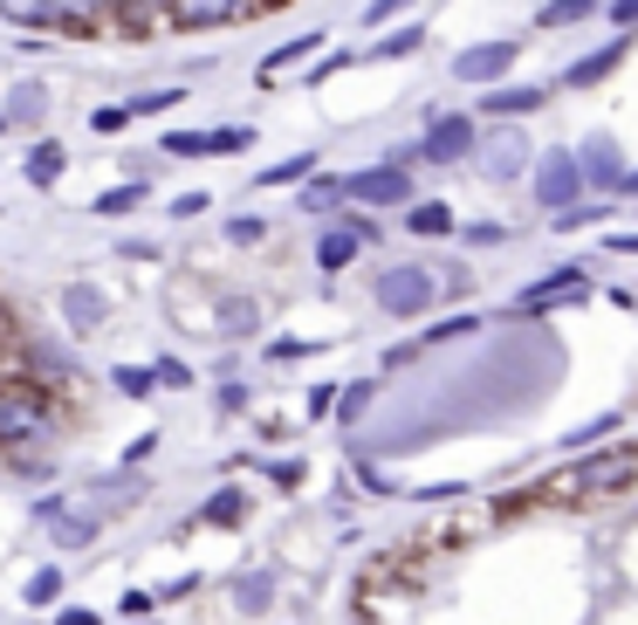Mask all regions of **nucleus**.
Returning <instances> with one entry per match:
<instances>
[{
	"mask_svg": "<svg viewBox=\"0 0 638 625\" xmlns=\"http://www.w3.org/2000/svg\"><path fill=\"white\" fill-rule=\"evenodd\" d=\"M412 8V0H371V8H365V21L378 28V21H391V14H406Z\"/></svg>",
	"mask_w": 638,
	"mask_h": 625,
	"instance_id": "obj_38",
	"label": "nucleus"
},
{
	"mask_svg": "<svg viewBox=\"0 0 638 625\" xmlns=\"http://www.w3.org/2000/svg\"><path fill=\"white\" fill-rule=\"evenodd\" d=\"M577 192H584L577 151H542V166H536V200H542V207H570Z\"/></svg>",
	"mask_w": 638,
	"mask_h": 625,
	"instance_id": "obj_7",
	"label": "nucleus"
},
{
	"mask_svg": "<svg viewBox=\"0 0 638 625\" xmlns=\"http://www.w3.org/2000/svg\"><path fill=\"white\" fill-rule=\"evenodd\" d=\"M625 56H631V28L618 34V42H605V49H597V56L570 62V83H577V90H590V83H605V76H611V69H618Z\"/></svg>",
	"mask_w": 638,
	"mask_h": 625,
	"instance_id": "obj_12",
	"label": "nucleus"
},
{
	"mask_svg": "<svg viewBox=\"0 0 638 625\" xmlns=\"http://www.w3.org/2000/svg\"><path fill=\"white\" fill-rule=\"evenodd\" d=\"M0 21H14V28H56V0H0Z\"/></svg>",
	"mask_w": 638,
	"mask_h": 625,
	"instance_id": "obj_18",
	"label": "nucleus"
},
{
	"mask_svg": "<svg viewBox=\"0 0 638 625\" xmlns=\"http://www.w3.org/2000/svg\"><path fill=\"white\" fill-rule=\"evenodd\" d=\"M365 241H371V227H365V220H357V227H330L323 241H316V261H323L330 276H337V268H350V255L365 248Z\"/></svg>",
	"mask_w": 638,
	"mask_h": 625,
	"instance_id": "obj_13",
	"label": "nucleus"
},
{
	"mask_svg": "<svg viewBox=\"0 0 638 625\" xmlns=\"http://www.w3.org/2000/svg\"><path fill=\"white\" fill-rule=\"evenodd\" d=\"M631 482H638V454L618 447V454L577 460L556 488H542V502H605V495H618V488H631Z\"/></svg>",
	"mask_w": 638,
	"mask_h": 625,
	"instance_id": "obj_1",
	"label": "nucleus"
},
{
	"mask_svg": "<svg viewBox=\"0 0 638 625\" xmlns=\"http://www.w3.org/2000/svg\"><path fill=\"white\" fill-rule=\"evenodd\" d=\"M611 21L618 28H638V0H611Z\"/></svg>",
	"mask_w": 638,
	"mask_h": 625,
	"instance_id": "obj_41",
	"label": "nucleus"
},
{
	"mask_svg": "<svg viewBox=\"0 0 638 625\" xmlns=\"http://www.w3.org/2000/svg\"><path fill=\"white\" fill-rule=\"evenodd\" d=\"M330 42V34H296V42H282V49H275L268 62H261V83H275V76H282V69H296V62H309L316 49H323Z\"/></svg>",
	"mask_w": 638,
	"mask_h": 625,
	"instance_id": "obj_15",
	"label": "nucleus"
},
{
	"mask_svg": "<svg viewBox=\"0 0 638 625\" xmlns=\"http://www.w3.org/2000/svg\"><path fill=\"white\" fill-rule=\"evenodd\" d=\"M584 296H590V282L570 268V276H549V282H536V289L515 296V317H542V309H564V302H584Z\"/></svg>",
	"mask_w": 638,
	"mask_h": 625,
	"instance_id": "obj_10",
	"label": "nucleus"
},
{
	"mask_svg": "<svg viewBox=\"0 0 638 625\" xmlns=\"http://www.w3.org/2000/svg\"><path fill=\"white\" fill-rule=\"evenodd\" d=\"M166 159H213V131H166Z\"/></svg>",
	"mask_w": 638,
	"mask_h": 625,
	"instance_id": "obj_21",
	"label": "nucleus"
},
{
	"mask_svg": "<svg viewBox=\"0 0 638 625\" xmlns=\"http://www.w3.org/2000/svg\"><path fill=\"white\" fill-rule=\"evenodd\" d=\"M241 612H268V577H241Z\"/></svg>",
	"mask_w": 638,
	"mask_h": 625,
	"instance_id": "obj_33",
	"label": "nucleus"
},
{
	"mask_svg": "<svg viewBox=\"0 0 638 625\" xmlns=\"http://www.w3.org/2000/svg\"><path fill=\"white\" fill-rule=\"evenodd\" d=\"M62 166H69V151H62L56 138H42V145L28 151V166H21V172H28V186H56V179H62Z\"/></svg>",
	"mask_w": 638,
	"mask_h": 625,
	"instance_id": "obj_16",
	"label": "nucleus"
},
{
	"mask_svg": "<svg viewBox=\"0 0 638 625\" xmlns=\"http://www.w3.org/2000/svg\"><path fill=\"white\" fill-rule=\"evenodd\" d=\"M481 110H488V117H515V110L529 117V110H542V90H536V83H522V90L508 83V90H495V97H488Z\"/></svg>",
	"mask_w": 638,
	"mask_h": 625,
	"instance_id": "obj_19",
	"label": "nucleus"
},
{
	"mask_svg": "<svg viewBox=\"0 0 638 625\" xmlns=\"http://www.w3.org/2000/svg\"><path fill=\"white\" fill-rule=\"evenodd\" d=\"M62 598V571H34L28 577V605H56Z\"/></svg>",
	"mask_w": 638,
	"mask_h": 625,
	"instance_id": "obj_29",
	"label": "nucleus"
},
{
	"mask_svg": "<svg viewBox=\"0 0 638 625\" xmlns=\"http://www.w3.org/2000/svg\"><path fill=\"white\" fill-rule=\"evenodd\" d=\"M577 166H584V179H597V186H625V166H618V151H611V138H590Z\"/></svg>",
	"mask_w": 638,
	"mask_h": 625,
	"instance_id": "obj_14",
	"label": "nucleus"
},
{
	"mask_svg": "<svg viewBox=\"0 0 638 625\" xmlns=\"http://www.w3.org/2000/svg\"><path fill=\"white\" fill-rule=\"evenodd\" d=\"M268 0H166V21L186 28V34H207V28H233V21H248L261 14Z\"/></svg>",
	"mask_w": 638,
	"mask_h": 625,
	"instance_id": "obj_2",
	"label": "nucleus"
},
{
	"mask_svg": "<svg viewBox=\"0 0 638 625\" xmlns=\"http://www.w3.org/2000/svg\"><path fill=\"white\" fill-rule=\"evenodd\" d=\"M42 117H49V90L42 83H21L8 97V125H42Z\"/></svg>",
	"mask_w": 638,
	"mask_h": 625,
	"instance_id": "obj_17",
	"label": "nucleus"
},
{
	"mask_svg": "<svg viewBox=\"0 0 638 625\" xmlns=\"http://www.w3.org/2000/svg\"><path fill=\"white\" fill-rule=\"evenodd\" d=\"M406 227L426 234V241H440V234H453V214H447L440 200H426V207H406Z\"/></svg>",
	"mask_w": 638,
	"mask_h": 625,
	"instance_id": "obj_20",
	"label": "nucleus"
},
{
	"mask_svg": "<svg viewBox=\"0 0 638 625\" xmlns=\"http://www.w3.org/2000/svg\"><path fill=\"white\" fill-rule=\"evenodd\" d=\"M365 406H371V385H350V393H343V419H357Z\"/></svg>",
	"mask_w": 638,
	"mask_h": 625,
	"instance_id": "obj_40",
	"label": "nucleus"
},
{
	"mask_svg": "<svg viewBox=\"0 0 638 625\" xmlns=\"http://www.w3.org/2000/svg\"><path fill=\"white\" fill-rule=\"evenodd\" d=\"M343 200H357V207H406L412 179H406V166H371V172L343 179Z\"/></svg>",
	"mask_w": 638,
	"mask_h": 625,
	"instance_id": "obj_4",
	"label": "nucleus"
},
{
	"mask_svg": "<svg viewBox=\"0 0 638 625\" xmlns=\"http://www.w3.org/2000/svg\"><path fill=\"white\" fill-rule=\"evenodd\" d=\"M255 324H261V317H255L248 296H227V302H220V330H227V337H248Z\"/></svg>",
	"mask_w": 638,
	"mask_h": 625,
	"instance_id": "obj_25",
	"label": "nucleus"
},
{
	"mask_svg": "<svg viewBox=\"0 0 638 625\" xmlns=\"http://www.w3.org/2000/svg\"><path fill=\"white\" fill-rule=\"evenodd\" d=\"M207 523H241V495H233V488L213 495V502H207Z\"/></svg>",
	"mask_w": 638,
	"mask_h": 625,
	"instance_id": "obj_34",
	"label": "nucleus"
},
{
	"mask_svg": "<svg viewBox=\"0 0 638 625\" xmlns=\"http://www.w3.org/2000/svg\"><path fill=\"white\" fill-rule=\"evenodd\" d=\"M62 625H97V612H62Z\"/></svg>",
	"mask_w": 638,
	"mask_h": 625,
	"instance_id": "obj_42",
	"label": "nucleus"
},
{
	"mask_svg": "<svg viewBox=\"0 0 638 625\" xmlns=\"http://www.w3.org/2000/svg\"><path fill=\"white\" fill-rule=\"evenodd\" d=\"M611 248H638V234H618V241H611Z\"/></svg>",
	"mask_w": 638,
	"mask_h": 625,
	"instance_id": "obj_43",
	"label": "nucleus"
},
{
	"mask_svg": "<svg viewBox=\"0 0 638 625\" xmlns=\"http://www.w3.org/2000/svg\"><path fill=\"white\" fill-rule=\"evenodd\" d=\"M515 56H522V42H481V49H460V56H453V76H460V83H495V76L515 69Z\"/></svg>",
	"mask_w": 638,
	"mask_h": 625,
	"instance_id": "obj_9",
	"label": "nucleus"
},
{
	"mask_svg": "<svg viewBox=\"0 0 638 625\" xmlns=\"http://www.w3.org/2000/svg\"><path fill=\"white\" fill-rule=\"evenodd\" d=\"M584 14H597V0H542L536 28H570V21H584Z\"/></svg>",
	"mask_w": 638,
	"mask_h": 625,
	"instance_id": "obj_22",
	"label": "nucleus"
},
{
	"mask_svg": "<svg viewBox=\"0 0 638 625\" xmlns=\"http://www.w3.org/2000/svg\"><path fill=\"white\" fill-rule=\"evenodd\" d=\"M337 200H343V179H309V186H302V200H296V207H302V214H330Z\"/></svg>",
	"mask_w": 638,
	"mask_h": 625,
	"instance_id": "obj_23",
	"label": "nucleus"
},
{
	"mask_svg": "<svg viewBox=\"0 0 638 625\" xmlns=\"http://www.w3.org/2000/svg\"><path fill=\"white\" fill-rule=\"evenodd\" d=\"M241 145H255V131H248V125H227V131H213V151H241Z\"/></svg>",
	"mask_w": 638,
	"mask_h": 625,
	"instance_id": "obj_36",
	"label": "nucleus"
},
{
	"mask_svg": "<svg viewBox=\"0 0 638 625\" xmlns=\"http://www.w3.org/2000/svg\"><path fill=\"white\" fill-rule=\"evenodd\" d=\"M90 125H97L103 138H117V131L131 125V103H103V110H90Z\"/></svg>",
	"mask_w": 638,
	"mask_h": 625,
	"instance_id": "obj_30",
	"label": "nucleus"
},
{
	"mask_svg": "<svg viewBox=\"0 0 638 625\" xmlns=\"http://www.w3.org/2000/svg\"><path fill=\"white\" fill-rule=\"evenodd\" d=\"M34 516H42V529H56V543H62V550H83V543L103 529V502L90 495V502H42V509H34Z\"/></svg>",
	"mask_w": 638,
	"mask_h": 625,
	"instance_id": "obj_3",
	"label": "nucleus"
},
{
	"mask_svg": "<svg viewBox=\"0 0 638 625\" xmlns=\"http://www.w3.org/2000/svg\"><path fill=\"white\" fill-rule=\"evenodd\" d=\"M0 131H8V110H0Z\"/></svg>",
	"mask_w": 638,
	"mask_h": 625,
	"instance_id": "obj_44",
	"label": "nucleus"
},
{
	"mask_svg": "<svg viewBox=\"0 0 638 625\" xmlns=\"http://www.w3.org/2000/svg\"><path fill=\"white\" fill-rule=\"evenodd\" d=\"M419 42H426V34H419V21H412V28H391V34H385V42L371 49V56H412Z\"/></svg>",
	"mask_w": 638,
	"mask_h": 625,
	"instance_id": "obj_28",
	"label": "nucleus"
},
{
	"mask_svg": "<svg viewBox=\"0 0 638 625\" xmlns=\"http://www.w3.org/2000/svg\"><path fill=\"white\" fill-rule=\"evenodd\" d=\"M309 172H316V159H309V151H296V159L268 166V172H261V186H296V179H309Z\"/></svg>",
	"mask_w": 638,
	"mask_h": 625,
	"instance_id": "obj_26",
	"label": "nucleus"
},
{
	"mask_svg": "<svg viewBox=\"0 0 638 625\" xmlns=\"http://www.w3.org/2000/svg\"><path fill=\"white\" fill-rule=\"evenodd\" d=\"M49 426V406L34 393H0V447H28Z\"/></svg>",
	"mask_w": 638,
	"mask_h": 625,
	"instance_id": "obj_8",
	"label": "nucleus"
},
{
	"mask_svg": "<svg viewBox=\"0 0 638 625\" xmlns=\"http://www.w3.org/2000/svg\"><path fill=\"white\" fill-rule=\"evenodd\" d=\"M412 151H419V159H432V166H460L467 151H473V117H432L426 138Z\"/></svg>",
	"mask_w": 638,
	"mask_h": 625,
	"instance_id": "obj_6",
	"label": "nucleus"
},
{
	"mask_svg": "<svg viewBox=\"0 0 638 625\" xmlns=\"http://www.w3.org/2000/svg\"><path fill=\"white\" fill-rule=\"evenodd\" d=\"M207 207H213L207 192H179V200H172V214H179V220H192V214H207Z\"/></svg>",
	"mask_w": 638,
	"mask_h": 625,
	"instance_id": "obj_39",
	"label": "nucleus"
},
{
	"mask_svg": "<svg viewBox=\"0 0 638 625\" xmlns=\"http://www.w3.org/2000/svg\"><path fill=\"white\" fill-rule=\"evenodd\" d=\"M522 159H529V145H515V138H508V145H495V159H488V172H495V179H508V172L522 166Z\"/></svg>",
	"mask_w": 638,
	"mask_h": 625,
	"instance_id": "obj_31",
	"label": "nucleus"
},
{
	"mask_svg": "<svg viewBox=\"0 0 638 625\" xmlns=\"http://www.w3.org/2000/svg\"><path fill=\"white\" fill-rule=\"evenodd\" d=\"M34 371H42V378H62V371H76V358H69V350H34Z\"/></svg>",
	"mask_w": 638,
	"mask_h": 625,
	"instance_id": "obj_35",
	"label": "nucleus"
},
{
	"mask_svg": "<svg viewBox=\"0 0 638 625\" xmlns=\"http://www.w3.org/2000/svg\"><path fill=\"white\" fill-rule=\"evenodd\" d=\"M144 200V179H124V186H110V192H97V214L110 220V214H131Z\"/></svg>",
	"mask_w": 638,
	"mask_h": 625,
	"instance_id": "obj_24",
	"label": "nucleus"
},
{
	"mask_svg": "<svg viewBox=\"0 0 638 625\" xmlns=\"http://www.w3.org/2000/svg\"><path fill=\"white\" fill-rule=\"evenodd\" d=\"M172 103H186V90H138L131 97V117H158V110H172Z\"/></svg>",
	"mask_w": 638,
	"mask_h": 625,
	"instance_id": "obj_27",
	"label": "nucleus"
},
{
	"mask_svg": "<svg viewBox=\"0 0 638 625\" xmlns=\"http://www.w3.org/2000/svg\"><path fill=\"white\" fill-rule=\"evenodd\" d=\"M62 317H69L76 337H90V330L103 324V289H97V282H69V289H62Z\"/></svg>",
	"mask_w": 638,
	"mask_h": 625,
	"instance_id": "obj_11",
	"label": "nucleus"
},
{
	"mask_svg": "<svg viewBox=\"0 0 638 625\" xmlns=\"http://www.w3.org/2000/svg\"><path fill=\"white\" fill-rule=\"evenodd\" d=\"M158 371V385H172V393H179V385H192V371L179 365V358H166V365H151Z\"/></svg>",
	"mask_w": 638,
	"mask_h": 625,
	"instance_id": "obj_37",
	"label": "nucleus"
},
{
	"mask_svg": "<svg viewBox=\"0 0 638 625\" xmlns=\"http://www.w3.org/2000/svg\"><path fill=\"white\" fill-rule=\"evenodd\" d=\"M151 385H158V371H138V365H124V371H117V393H124V399H144Z\"/></svg>",
	"mask_w": 638,
	"mask_h": 625,
	"instance_id": "obj_32",
	"label": "nucleus"
},
{
	"mask_svg": "<svg viewBox=\"0 0 638 625\" xmlns=\"http://www.w3.org/2000/svg\"><path fill=\"white\" fill-rule=\"evenodd\" d=\"M378 302H385V317H419V309L432 302V276H426V268H385V276H378Z\"/></svg>",
	"mask_w": 638,
	"mask_h": 625,
	"instance_id": "obj_5",
	"label": "nucleus"
}]
</instances>
